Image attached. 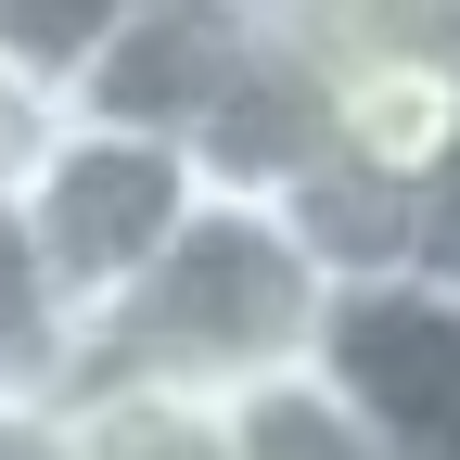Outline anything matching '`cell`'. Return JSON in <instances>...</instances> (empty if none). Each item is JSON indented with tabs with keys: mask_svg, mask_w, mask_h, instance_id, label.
<instances>
[{
	"mask_svg": "<svg viewBox=\"0 0 460 460\" xmlns=\"http://www.w3.org/2000/svg\"><path fill=\"white\" fill-rule=\"evenodd\" d=\"M332 256L307 243V217L256 192V180H205L180 205V230L154 243V269L115 295L65 371H166V384H256V371H295L320 358V320H332Z\"/></svg>",
	"mask_w": 460,
	"mask_h": 460,
	"instance_id": "obj_1",
	"label": "cell"
},
{
	"mask_svg": "<svg viewBox=\"0 0 460 460\" xmlns=\"http://www.w3.org/2000/svg\"><path fill=\"white\" fill-rule=\"evenodd\" d=\"M192 192H205L192 141L115 128V115H51V141L26 154V180H13V230H26L39 281H51V307H65V345L154 269V243L180 230Z\"/></svg>",
	"mask_w": 460,
	"mask_h": 460,
	"instance_id": "obj_2",
	"label": "cell"
},
{
	"mask_svg": "<svg viewBox=\"0 0 460 460\" xmlns=\"http://www.w3.org/2000/svg\"><path fill=\"white\" fill-rule=\"evenodd\" d=\"M320 371L384 422L396 460H460V281L447 269H358V281H332Z\"/></svg>",
	"mask_w": 460,
	"mask_h": 460,
	"instance_id": "obj_3",
	"label": "cell"
},
{
	"mask_svg": "<svg viewBox=\"0 0 460 460\" xmlns=\"http://www.w3.org/2000/svg\"><path fill=\"white\" fill-rule=\"evenodd\" d=\"M269 13H281V0H128V13L102 26V51L65 77V115H115V128L205 141V115L243 90Z\"/></svg>",
	"mask_w": 460,
	"mask_h": 460,
	"instance_id": "obj_4",
	"label": "cell"
},
{
	"mask_svg": "<svg viewBox=\"0 0 460 460\" xmlns=\"http://www.w3.org/2000/svg\"><path fill=\"white\" fill-rule=\"evenodd\" d=\"M65 435L77 460H230L217 396L166 371H65Z\"/></svg>",
	"mask_w": 460,
	"mask_h": 460,
	"instance_id": "obj_5",
	"label": "cell"
},
{
	"mask_svg": "<svg viewBox=\"0 0 460 460\" xmlns=\"http://www.w3.org/2000/svg\"><path fill=\"white\" fill-rule=\"evenodd\" d=\"M217 422H230V460H396V447H384V422H371V410H358V396H345L320 358L230 384V396H217Z\"/></svg>",
	"mask_w": 460,
	"mask_h": 460,
	"instance_id": "obj_6",
	"label": "cell"
},
{
	"mask_svg": "<svg viewBox=\"0 0 460 460\" xmlns=\"http://www.w3.org/2000/svg\"><path fill=\"white\" fill-rule=\"evenodd\" d=\"M65 307H51V281L26 256V230H13V192H0V384H65Z\"/></svg>",
	"mask_w": 460,
	"mask_h": 460,
	"instance_id": "obj_7",
	"label": "cell"
},
{
	"mask_svg": "<svg viewBox=\"0 0 460 460\" xmlns=\"http://www.w3.org/2000/svg\"><path fill=\"white\" fill-rule=\"evenodd\" d=\"M115 13H128V0H0V65H26L51 102H65V77L102 51Z\"/></svg>",
	"mask_w": 460,
	"mask_h": 460,
	"instance_id": "obj_8",
	"label": "cell"
},
{
	"mask_svg": "<svg viewBox=\"0 0 460 460\" xmlns=\"http://www.w3.org/2000/svg\"><path fill=\"white\" fill-rule=\"evenodd\" d=\"M410 269H447L460 281V141L422 166V192H410Z\"/></svg>",
	"mask_w": 460,
	"mask_h": 460,
	"instance_id": "obj_9",
	"label": "cell"
},
{
	"mask_svg": "<svg viewBox=\"0 0 460 460\" xmlns=\"http://www.w3.org/2000/svg\"><path fill=\"white\" fill-rule=\"evenodd\" d=\"M0 460H77L65 384H0Z\"/></svg>",
	"mask_w": 460,
	"mask_h": 460,
	"instance_id": "obj_10",
	"label": "cell"
},
{
	"mask_svg": "<svg viewBox=\"0 0 460 460\" xmlns=\"http://www.w3.org/2000/svg\"><path fill=\"white\" fill-rule=\"evenodd\" d=\"M51 115H65V102H51V90H39L26 65H0V192L26 180V154L51 141Z\"/></svg>",
	"mask_w": 460,
	"mask_h": 460,
	"instance_id": "obj_11",
	"label": "cell"
},
{
	"mask_svg": "<svg viewBox=\"0 0 460 460\" xmlns=\"http://www.w3.org/2000/svg\"><path fill=\"white\" fill-rule=\"evenodd\" d=\"M320 13H447L460 26V0H320Z\"/></svg>",
	"mask_w": 460,
	"mask_h": 460,
	"instance_id": "obj_12",
	"label": "cell"
}]
</instances>
